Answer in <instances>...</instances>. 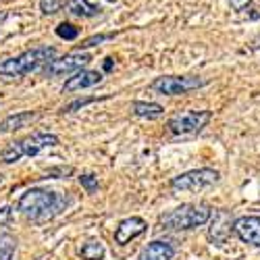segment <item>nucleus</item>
Segmentation results:
<instances>
[{
  "mask_svg": "<svg viewBox=\"0 0 260 260\" xmlns=\"http://www.w3.org/2000/svg\"><path fill=\"white\" fill-rule=\"evenodd\" d=\"M64 7L62 0H40V11L42 15H56Z\"/></svg>",
  "mask_w": 260,
  "mask_h": 260,
  "instance_id": "412c9836",
  "label": "nucleus"
},
{
  "mask_svg": "<svg viewBox=\"0 0 260 260\" xmlns=\"http://www.w3.org/2000/svg\"><path fill=\"white\" fill-rule=\"evenodd\" d=\"M64 11L79 19H92L100 15V7L92 5L90 0H64Z\"/></svg>",
  "mask_w": 260,
  "mask_h": 260,
  "instance_id": "4468645a",
  "label": "nucleus"
},
{
  "mask_svg": "<svg viewBox=\"0 0 260 260\" xmlns=\"http://www.w3.org/2000/svg\"><path fill=\"white\" fill-rule=\"evenodd\" d=\"M56 36L62 38V40H69L73 42L77 36H79V29L73 25V23H67V21H62V23L56 25Z\"/></svg>",
  "mask_w": 260,
  "mask_h": 260,
  "instance_id": "a211bd4d",
  "label": "nucleus"
},
{
  "mask_svg": "<svg viewBox=\"0 0 260 260\" xmlns=\"http://www.w3.org/2000/svg\"><path fill=\"white\" fill-rule=\"evenodd\" d=\"M233 231L244 244L260 248V216H242L233 223Z\"/></svg>",
  "mask_w": 260,
  "mask_h": 260,
  "instance_id": "9d476101",
  "label": "nucleus"
},
{
  "mask_svg": "<svg viewBox=\"0 0 260 260\" xmlns=\"http://www.w3.org/2000/svg\"><path fill=\"white\" fill-rule=\"evenodd\" d=\"M219 171L214 169H193V171H187V173H181V175L173 177L171 179V189L175 191H198V189H204L208 185H214L219 181Z\"/></svg>",
  "mask_w": 260,
  "mask_h": 260,
  "instance_id": "423d86ee",
  "label": "nucleus"
},
{
  "mask_svg": "<svg viewBox=\"0 0 260 260\" xmlns=\"http://www.w3.org/2000/svg\"><path fill=\"white\" fill-rule=\"evenodd\" d=\"M146 229H148V223L142 219V216H129V219H123L115 229V244L127 246L132 240H136L138 235H142Z\"/></svg>",
  "mask_w": 260,
  "mask_h": 260,
  "instance_id": "1a4fd4ad",
  "label": "nucleus"
},
{
  "mask_svg": "<svg viewBox=\"0 0 260 260\" xmlns=\"http://www.w3.org/2000/svg\"><path fill=\"white\" fill-rule=\"evenodd\" d=\"M38 117H40L38 111H23V113L9 115L7 119L0 121V136H3V134L19 132V129H23V127H27L29 123H34Z\"/></svg>",
  "mask_w": 260,
  "mask_h": 260,
  "instance_id": "f8f14e48",
  "label": "nucleus"
},
{
  "mask_svg": "<svg viewBox=\"0 0 260 260\" xmlns=\"http://www.w3.org/2000/svg\"><path fill=\"white\" fill-rule=\"evenodd\" d=\"M210 208L208 206H196V204H181L177 208H173L160 216V225L162 229L169 231H187V229H196L202 227L210 221Z\"/></svg>",
  "mask_w": 260,
  "mask_h": 260,
  "instance_id": "7ed1b4c3",
  "label": "nucleus"
},
{
  "mask_svg": "<svg viewBox=\"0 0 260 260\" xmlns=\"http://www.w3.org/2000/svg\"><path fill=\"white\" fill-rule=\"evenodd\" d=\"M56 58V48L52 46H36L31 50L21 52L19 56H9L0 60V75L3 77H23L40 67H46Z\"/></svg>",
  "mask_w": 260,
  "mask_h": 260,
  "instance_id": "f03ea898",
  "label": "nucleus"
},
{
  "mask_svg": "<svg viewBox=\"0 0 260 260\" xmlns=\"http://www.w3.org/2000/svg\"><path fill=\"white\" fill-rule=\"evenodd\" d=\"M13 240H15L13 235H9V233H0V250H3L7 244H11Z\"/></svg>",
  "mask_w": 260,
  "mask_h": 260,
  "instance_id": "a878e982",
  "label": "nucleus"
},
{
  "mask_svg": "<svg viewBox=\"0 0 260 260\" xmlns=\"http://www.w3.org/2000/svg\"><path fill=\"white\" fill-rule=\"evenodd\" d=\"M173 256H175V248H173V244L160 242V240L148 244L140 252V258L142 260H173Z\"/></svg>",
  "mask_w": 260,
  "mask_h": 260,
  "instance_id": "ddd939ff",
  "label": "nucleus"
},
{
  "mask_svg": "<svg viewBox=\"0 0 260 260\" xmlns=\"http://www.w3.org/2000/svg\"><path fill=\"white\" fill-rule=\"evenodd\" d=\"M138 260H142V258H138Z\"/></svg>",
  "mask_w": 260,
  "mask_h": 260,
  "instance_id": "c756f323",
  "label": "nucleus"
},
{
  "mask_svg": "<svg viewBox=\"0 0 260 260\" xmlns=\"http://www.w3.org/2000/svg\"><path fill=\"white\" fill-rule=\"evenodd\" d=\"M5 19H7V11H0V25L5 23Z\"/></svg>",
  "mask_w": 260,
  "mask_h": 260,
  "instance_id": "cd10ccee",
  "label": "nucleus"
},
{
  "mask_svg": "<svg viewBox=\"0 0 260 260\" xmlns=\"http://www.w3.org/2000/svg\"><path fill=\"white\" fill-rule=\"evenodd\" d=\"M79 183H81V187L88 191V193H94V191H98V177L94 175V173H81L79 175Z\"/></svg>",
  "mask_w": 260,
  "mask_h": 260,
  "instance_id": "aec40b11",
  "label": "nucleus"
},
{
  "mask_svg": "<svg viewBox=\"0 0 260 260\" xmlns=\"http://www.w3.org/2000/svg\"><path fill=\"white\" fill-rule=\"evenodd\" d=\"M102 81V73L100 71H92V69H81L75 75H71L62 85V94H71V92H79L85 88H94Z\"/></svg>",
  "mask_w": 260,
  "mask_h": 260,
  "instance_id": "9b49d317",
  "label": "nucleus"
},
{
  "mask_svg": "<svg viewBox=\"0 0 260 260\" xmlns=\"http://www.w3.org/2000/svg\"><path fill=\"white\" fill-rule=\"evenodd\" d=\"M71 204V198L67 193H60L54 189H44V187H31L17 202V210L31 223H46L52 221L54 216L67 210Z\"/></svg>",
  "mask_w": 260,
  "mask_h": 260,
  "instance_id": "f257e3e1",
  "label": "nucleus"
},
{
  "mask_svg": "<svg viewBox=\"0 0 260 260\" xmlns=\"http://www.w3.org/2000/svg\"><path fill=\"white\" fill-rule=\"evenodd\" d=\"M58 142L60 140L54 134H34L27 138H21V140H15L13 144H9L3 152H0V160L5 165H13L23 156H38L40 152H44V150L58 146Z\"/></svg>",
  "mask_w": 260,
  "mask_h": 260,
  "instance_id": "20e7f679",
  "label": "nucleus"
},
{
  "mask_svg": "<svg viewBox=\"0 0 260 260\" xmlns=\"http://www.w3.org/2000/svg\"><path fill=\"white\" fill-rule=\"evenodd\" d=\"M13 206H3L0 208V225H7L11 219H13Z\"/></svg>",
  "mask_w": 260,
  "mask_h": 260,
  "instance_id": "393cba45",
  "label": "nucleus"
},
{
  "mask_svg": "<svg viewBox=\"0 0 260 260\" xmlns=\"http://www.w3.org/2000/svg\"><path fill=\"white\" fill-rule=\"evenodd\" d=\"M212 113L210 111H183L173 115L167 123L169 132L175 134V136H191V134H198L208 125Z\"/></svg>",
  "mask_w": 260,
  "mask_h": 260,
  "instance_id": "0eeeda50",
  "label": "nucleus"
},
{
  "mask_svg": "<svg viewBox=\"0 0 260 260\" xmlns=\"http://www.w3.org/2000/svg\"><path fill=\"white\" fill-rule=\"evenodd\" d=\"M113 69V58L108 56V58H104V71H111Z\"/></svg>",
  "mask_w": 260,
  "mask_h": 260,
  "instance_id": "bb28decb",
  "label": "nucleus"
},
{
  "mask_svg": "<svg viewBox=\"0 0 260 260\" xmlns=\"http://www.w3.org/2000/svg\"><path fill=\"white\" fill-rule=\"evenodd\" d=\"M108 3H115V0H108Z\"/></svg>",
  "mask_w": 260,
  "mask_h": 260,
  "instance_id": "c85d7f7f",
  "label": "nucleus"
},
{
  "mask_svg": "<svg viewBox=\"0 0 260 260\" xmlns=\"http://www.w3.org/2000/svg\"><path fill=\"white\" fill-rule=\"evenodd\" d=\"M132 113L140 119H158L165 115V108L156 102H144V100H136L132 102Z\"/></svg>",
  "mask_w": 260,
  "mask_h": 260,
  "instance_id": "2eb2a0df",
  "label": "nucleus"
},
{
  "mask_svg": "<svg viewBox=\"0 0 260 260\" xmlns=\"http://www.w3.org/2000/svg\"><path fill=\"white\" fill-rule=\"evenodd\" d=\"M229 5H231V9L235 13H242V11H246L252 5V0H229Z\"/></svg>",
  "mask_w": 260,
  "mask_h": 260,
  "instance_id": "b1692460",
  "label": "nucleus"
},
{
  "mask_svg": "<svg viewBox=\"0 0 260 260\" xmlns=\"http://www.w3.org/2000/svg\"><path fill=\"white\" fill-rule=\"evenodd\" d=\"M92 62V56L88 52H71V54H64L60 58L50 60L46 67H44V77H67V75H75L77 71L85 69V64Z\"/></svg>",
  "mask_w": 260,
  "mask_h": 260,
  "instance_id": "6e6552de",
  "label": "nucleus"
},
{
  "mask_svg": "<svg viewBox=\"0 0 260 260\" xmlns=\"http://www.w3.org/2000/svg\"><path fill=\"white\" fill-rule=\"evenodd\" d=\"M104 246L100 240H88L81 248H79V256L83 260H102L104 258Z\"/></svg>",
  "mask_w": 260,
  "mask_h": 260,
  "instance_id": "dca6fc26",
  "label": "nucleus"
},
{
  "mask_svg": "<svg viewBox=\"0 0 260 260\" xmlns=\"http://www.w3.org/2000/svg\"><path fill=\"white\" fill-rule=\"evenodd\" d=\"M73 173V167H56V169H48V177L52 179H60V177H67Z\"/></svg>",
  "mask_w": 260,
  "mask_h": 260,
  "instance_id": "4be33fe9",
  "label": "nucleus"
},
{
  "mask_svg": "<svg viewBox=\"0 0 260 260\" xmlns=\"http://www.w3.org/2000/svg\"><path fill=\"white\" fill-rule=\"evenodd\" d=\"M15 248H17V240H13L11 244H7L3 250H0V260H11L15 254Z\"/></svg>",
  "mask_w": 260,
  "mask_h": 260,
  "instance_id": "5701e85b",
  "label": "nucleus"
},
{
  "mask_svg": "<svg viewBox=\"0 0 260 260\" xmlns=\"http://www.w3.org/2000/svg\"><path fill=\"white\" fill-rule=\"evenodd\" d=\"M113 38H115V34H98V36H92V38H85L81 44H75V48H77V50H85V48L98 46V44H102V42L113 40Z\"/></svg>",
  "mask_w": 260,
  "mask_h": 260,
  "instance_id": "6ab92c4d",
  "label": "nucleus"
},
{
  "mask_svg": "<svg viewBox=\"0 0 260 260\" xmlns=\"http://www.w3.org/2000/svg\"><path fill=\"white\" fill-rule=\"evenodd\" d=\"M98 100H102V98H98V96H90V98H77V100H73V102H69L67 106H62V115H69V113H75V111H79V108H83V106H88V104H92V102H98Z\"/></svg>",
  "mask_w": 260,
  "mask_h": 260,
  "instance_id": "f3484780",
  "label": "nucleus"
},
{
  "mask_svg": "<svg viewBox=\"0 0 260 260\" xmlns=\"http://www.w3.org/2000/svg\"><path fill=\"white\" fill-rule=\"evenodd\" d=\"M206 83H208L206 79L196 77V75H160L150 83V88L162 96H181L191 90L204 88Z\"/></svg>",
  "mask_w": 260,
  "mask_h": 260,
  "instance_id": "39448f33",
  "label": "nucleus"
}]
</instances>
